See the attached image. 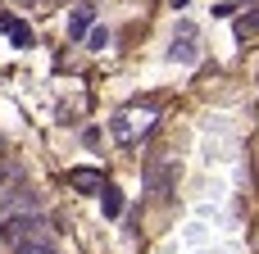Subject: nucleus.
Listing matches in <instances>:
<instances>
[{"label": "nucleus", "instance_id": "nucleus-9", "mask_svg": "<svg viewBox=\"0 0 259 254\" xmlns=\"http://www.w3.org/2000/svg\"><path fill=\"white\" fill-rule=\"evenodd\" d=\"M9 27H14V23H9V18H0V32H9Z\"/></svg>", "mask_w": 259, "mask_h": 254}, {"label": "nucleus", "instance_id": "nucleus-7", "mask_svg": "<svg viewBox=\"0 0 259 254\" xmlns=\"http://www.w3.org/2000/svg\"><path fill=\"white\" fill-rule=\"evenodd\" d=\"M250 14H255V18H241V23H237V32H241V36H250V32H259V9H250Z\"/></svg>", "mask_w": 259, "mask_h": 254}, {"label": "nucleus", "instance_id": "nucleus-1", "mask_svg": "<svg viewBox=\"0 0 259 254\" xmlns=\"http://www.w3.org/2000/svg\"><path fill=\"white\" fill-rule=\"evenodd\" d=\"M0 241L5 245L50 241V232H46V218H36V214H9V218H0Z\"/></svg>", "mask_w": 259, "mask_h": 254}, {"label": "nucleus", "instance_id": "nucleus-2", "mask_svg": "<svg viewBox=\"0 0 259 254\" xmlns=\"http://www.w3.org/2000/svg\"><path fill=\"white\" fill-rule=\"evenodd\" d=\"M91 18H96V9H91V5H77L73 18H68V36H73V41L87 36V32H91Z\"/></svg>", "mask_w": 259, "mask_h": 254}, {"label": "nucleus", "instance_id": "nucleus-3", "mask_svg": "<svg viewBox=\"0 0 259 254\" xmlns=\"http://www.w3.org/2000/svg\"><path fill=\"white\" fill-rule=\"evenodd\" d=\"M173 59H182V64L196 59V27L191 23H182V41H173Z\"/></svg>", "mask_w": 259, "mask_h": 254}, {"label": "nucleus", "instance_id": "nucleus-4", "mask_svg": "<svg viewBox=\"0 0 259 254\" xmlns=\"http://www.w3.org/2000/svg\"><path fill=\"white\" fill-rule=\"evenodd\" d=\"M68 182H73L77 191H96V195L105 191V182H100V173H91V168H73V173H68Z\"/></svg>", "mask_w": 259, "mask_h": 254}, {"label": "nucleus", "instance_id": "nucleus-5", "mask_svg": "<svg viewBox=\"0 0 259 254\" xmlns=\"http://www.w3.org/2000/svg\"><path fill=\"white\" fill-rule=\"evenodd\" d=\"M100 205H105V214H109V218H118V209H123V200H118V191H114V186H105V191H100Z\"/></svg>", "mask_w": 259, "mask_h": 254}, {"label": "nucleus", "instance_id": "nucleus-6", "mask_svg": "<svg viewBox=\"0 0 259 254\" xmlns=\"http://www.w3.org/2000/svg\"><path fill=\"white\" fill-rule=\"evenodd\" d=\"M14 254H55V241H23L14 245Z\"/></svg>", "mask_w": 259, "mask_h": 254}, {"label": "nucleus", "instance_id": "nucleus-8", "mask_svg": "<svg viewBox=\"0 0 259 254\" xmlns=\"http://www.w3.org/2000/svg\"><path fill=\"white\" fill-rule=\"evenodd\" d=\"M91 45H96V50H105V45H109V32H105V27H96V32H91Z\"/></svg>", "mask_w": 259, "mask_h": 254}]
</instances>
